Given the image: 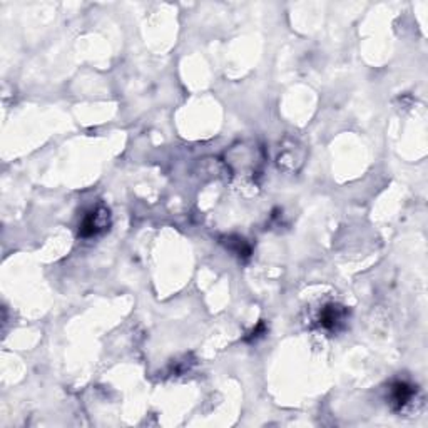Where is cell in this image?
Masks as SVG:
<instances>
[{
    "instance_id": "obj_1",
    "label": "cell",
    "mask_w": 428,
    "mask_h": 428,
    "mask_svg": "<svg viewBox=\"0 0 428 428\" xmlns=\"http://www.w3.org/2000/svg\"><path fill=\"white\" fill-rule=\"evenodd\" d=\"M110 224V214L109 209L106 208H96L89 211L82 217L81 224H79V236L81 237H94L109 229Z\"/></svg>"
},
{
    "instance_id": "obj_2",
    "label": "cell",
    "mask_w": 428,
    "mask_h": 428,
    "mask_svg": "<svg viewBox=\"0 0 428 428\" xmlns=\"http://www.w3.org/2000/svg\"><path fill=\"white\" fill-rule=\"evenodd\" d=\"M347 320V310L338 304H327L324 308H321L318 323L323 330L327 331H336Z\"/></svg>"
},
{
    "instance_id": "obj_3",
    "label": "cell",
    "mask_w": 428,
    "mask_h": 428,
    "mask_svg": "<svg viewBox=\"0 0 428 428\" xmlns=\"http://www.w3.org/2000/svg\"><path fill=\"white\" fill-rule=\"evenodd\" d=\"M415 393H417V388L411 387L410 383L405 382H396L391 385V391H390V400H391V405H393L395 410H402L405 408L408 403L414 400Z\"/></svg>"
}]
</instances>
